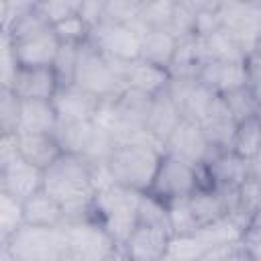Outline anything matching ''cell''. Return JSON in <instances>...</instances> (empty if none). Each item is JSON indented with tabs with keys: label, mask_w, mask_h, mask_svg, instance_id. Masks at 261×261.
Returning <instances> with one entry per match:
<instances>
[{
	"label": "cell",
	"mask_w": 261,
	"mask_h": 261,
	"mask_svg": "<svg viewBox=\"0 0 261 261\" xmlns=\"http://www.w3.org/2000/svg\"><path fill=\"white\" fill-rule=\"evenodd\" d=\"M45 190L63 206L65 220L90 216L96 184L92 163L75 153H61L45 169Z\"/></svg>",
	"instance_id": "obj_1"
},
{
	"label": "cell",
	"mask_w": 261,
	"mask_h": 261,
	"mask_svg": "<svg viewBox=\"0 0 261 261\" xmlns=\"http://www.w3.org/2000/svg\"><path fill=\"white\" fill-rule=\"evenodd\" d=\"M141 194L143 192H137V190L126 188L116 181L96 190L90 214L108 230V234L114 239V243L120 247V251L139 224Z\"/></svg>",
	"instance_id": "obj_2"
},
{
	"label": "cell",
	"mask_w": 261,
	"mask_h": 261,
	"mask_svg": "<svg viewBox=\"0 0 261 261\" xmlns=\"http://www.w3.org/2000/svg\"><path fill=\"white\" fill-rule=\"evenodd\" d=\"M0 261H69L63 226L24 222L4 245H0Z\"/></svg>",
	"instance_id": "obj_3"
},
{
	"label": "cell",
	"mask_w": 261,
	"mask_h": 261,
	"mask_svg": "<svg viewBox=\"0 0 261 261\" xmlns=\"http://www.w3.org/2000/svg\"><path fill=\"white\" fill-rule=\"evenodd\" d=\"M163 153L165 151L161 147L153 145L116 143L106 165L116 184H122L137 192H149Z\"/></svg>",
	"instance_id": "obj_4"
},
{
	"label": "cell",
	"mask_w": 261,
	"mask_h": 261,
	"mask_svg": "<svg viewBox=\"0 0 261 261\" xmlns=\"http://www.w3.org/2000/svg\"><path fill=\"white\" fill-rule=\"evenodd\" d=\"M61 226L69 247V261H106L122 257L120 247L92 214L69 218Z\"/></svg>",
	"instance_id": "obj_5"
},
{
	"label": "cell",
	"mask_w": 261,
	"mask_h": 261,
	"mask_svg": "<svg viewBox=\"0 0 261 261\" xmlns=\"http://www.w3.org/2000/svg\"><path fill=\"white\" fill-rule=\"evenodd\" d=\"M73 84H77L80 88L88 90L98 98L116 96L126 88L124 82L112 69L108 57L102 51H98L90 41H86L80 47Z\"/></svg>",
	"instance_id": "obj_6"
},
{
	"label": "cell",
	"mask_w": 261,
	"mask_h": 261,
	"mask_svg": "<svg viewBox=\"0 0 261 261\" xmlns=\"http://www.w3.org/2000/svg\"><path fill=\"white\" fill-rule=\"evenodd\" d=\"M198 167L186 159H179L175 155L163 153L159 167L155 171L153 184L149 188V194L161 198L163 202H171L177 198H188L200 188Z\"/></svg>",
	"instance_id": "obj_7"
},
{
	"label": "cell",
	"mask_w": 261,
	"mask_h": 261,
	"mask_svg": "<svg viewBox=\"0 0 261 261\" xmlns=\"http://www.w3.org/2000/svg\"><path fill=\"white\" fill-rule=\"evenodd\" d=\"M222 29H226L245 55L255 51L257 39L261 35V4L251 0H216Z\"/></svg>",
	"instance_id": "obj_8"
},
{
	"label": "cell",
	"mask_w": 261,
	"mask_h": 261,
	"mask_svg": "<svg viewBox=\"0 0 261 261\" xmlns=\"http://www.w3.org/2000/svg\"><path fill=\"white\" fill-rule=\"evenodd\" d=\"M88 41L108 57L139 59L141 55V35L130 24L112 18H106L94 27Z\"/></svg>",
	"instance_id": "obj_9"
},
{
	"label": "cell",
	"mask_w": 261,
	"mask_h": 261,
	"mask_svg": "<svg viewBox=\"0 0 261 261\" xmlns=\"http://www.w3.org/2000/svg\"><path fill=\"white\" fill-rule=\"evenodd\" d=\"M163 151L169 155H175L179 159H186L194 165H204L216 153L214 147L210 145V141L206 139L200 122H194L188 118H184L175 126V130L167 137Z\"/></svg>",
	"instance_id": "obj_10"
},
{
	"label": "cell",
	"mask_w": 261,
	"mask_h": 261,
	"mask_svg": "<svg viewBox=\"0 0 261 261\" xmlns=\"http://www.w3.org/2000/svg\"><path fill=\"white\" fill-rule=\"evenodd\" d=\"M165 90L177 104L181 116L194 122H200L204 118L212 98L216 96L198 77H169V84Z\"/></svg>",
	"instance_id": "obj_11"
},
{
	"label": "cell",
	"mask_w": 261,
	"mask_h": 261,
	"mask_svg": "<svg viewBox=\"0 0 261 261\" xmlns=\"http://www.w3.org/2000/svg\"><path fill=\"white\" fill-rule=\"evenodd\" d=\"M45 188V169L27 161L22 155L0 165V190L18 200H27Z\"/></svg>",
	"instance_id": "obj_12"
},
{
	"label": "cell",
	"mask_w": 261,
	"mask_h": 261,
	"mask_svg": "<svg viewBox=\"0 0 261 261\" xmlns=\"http://www.w3.org/2000/svg\"><path fill=\"white\" fill-rule=\"evenodd\" d=\"M237 118L232 116V112L228 110L224 98L220 94H216L204 114V118L200 120V126L206 135V139L210 141V145L214 147V151H228L232 149V141H234V133H237Z\"/></svg>",
	"instance_id": "obj_13"
},
{
	"label": "cell",
	"mask_w": 261,
	"mask_h": 261,
	"mask_svg": "<svg viewBox=\"0 0 261 261\" xmlns=\"http://www.w3.org/2000/svg\"><path fill=\"white\" fill-rule=\"evenodd\" d=\"M204 169L208 173L210 188H237L251 171H255L253 161L241 157L232 149L216 151L206 163Z\"/></svg>",
	"instance_id": "obj_14"
},
{
	"label": "cell",
	"mask_w": 261,
	"mask_h": 261,
	"mask_svg": "<svg viewBox=\"0 0 261 261\" xmlns=\"http://www.w3.org/2000/svg\"><path fill=\"white\" fill-rule=\"evenodd\" d=\"M57 88L59 82L51 65H41V67L20 65L10 84V90L20 100H51Z\"/></svg>",
	"instance_id": "obj_15"
},
{
	"label": "cell",
	"mask_w": 261,
	"mask_h": 261,
	"mask_svg": "<svg viewBox=\"0 0 261 261\" xmlns=\"http://www.w3.org/2000/svg\"><path fill=\"white\" fill-rule=\"evenodd\" d=\"M59 120H94L102 98L90 94L77 84L59 86L51 98Z\"/></svg>",
	"instance_id": "obj_16"
},
{
	"label": "cell",
	"mask_w": 261,
	"mask_h": 261,
	"mask_svg": "<svg viewBox=\"0 0 261 261\" xmlns=\"http://www.w3.org/2000/svg\"><path fill=\"white\" fill-rule=\"evenodd\" d=\"M14 47V53H16V59L20 65H29V67H41V65H51L59 47H61V41L51 27L27 37V39H20V41H14L12 43Z\"/></svg>",
	"instance_id": "obj_17"
},
{
	"label": "cell",
	"mask_w": 261,
	"mask_h": 261,
	"mask_svg": "<svg viewBox=\"0 0 261 261\" xmlns=\"http://www.w3.org/2000/svg\"><path fill=\"white\" fill-rule=\"evenodd\" d=\"M169 237L171 234L167 230L147 224H137V228L122 247V255L124 259H133V261H159L165 255Z\"/></svg>",
	"instance_id": "obj_18"
},
{
	"label": "cell",
	"mask_w": 261,
	"mask_h": 261,
	"mask_svg": "<svg viewBox=\"0 0 261 261\" xmlns=\"http://www.w3.org/2000/svg\"><path fill=\"white\" fill-rule=\"evenodd\" d=\"M245 61H206L198 73V80L202 84H206L214 94L222 96V94L247 84V63Z\"/></svg>",
	"instance_id": "obj_19"
},
{
	"label": "cell",
	"mask_w": 261,
	"mask_h": 261,
	"mask_svg": "<svg viewBox=\"0 0 261 261\" xmlns=\"http://www.w3.org/2000/svg\"><path fill=\"white\" fill-rule=\"evenodd\" d=\"M206 61L208 59H206L202 37L190 35V37L177 39L173 59L167 67L169 77H198V73Z\"/></svg>",
	"instance_id": "obj_20"
},
{
	"label": "cell",
	"mask_w": 261,
	"mask_h": 261,
	"mask_svg": "<svg viewBox=\"0 0 261 261\" xmlns=\"http://www.w3.org/2000/svg\"><path fill=\"white\" fill-rule=\"evenodd\" d=\"M122 80H124L126 88H135V90H141L149 96H155L167 88L169 71L165 67L153 65V63L139 57V59H130L126 63Z\"/></svg>",
	"instance_id": "obj_21"
},
{
	"label": "cell",
	"mask_w": 261,
	"mask_h": 261,
	"mask_svg": "<svg viewBox=\"0 0 261 261\" xmlns=\"http://www.w3.org/2000/svg\"><path fill=\"white\" fill-rule=\"evenodd\" d=\"M98 133V124L94 120H57L53 130L63 153H75L86 157Z\"/></svg>",
	"instance_id": "obj_22"
},
{
	"label": "cell",
	"mask_w": 261,
	"mask_h": 261,
	"mask_svg": "<svg viewBox=\"0 0 261 261\" xmlns=\"http://www.w3.org/2000/svg\"><path fill=\"white\" fill-rule=\"evenodd\" d=\"M184 120L177 104L173 102V98L167 94V90L159 92L153 96L151 102V110H149V118H147V128L153 137H157L163 145L167 141V137L175 130V126Z\"/></svg>",
	"instance_id": "obj_23"
},
{
	"label": "cell",
	"mask_w": 261,
	"mask_h": 261,
	"mask_svg": "<svg viewBox=\"0 0 261 261\" xmlns=\"http://www.w3.org/2000/svg\"><path fill=\"white\" fill-rule=\"evenodd\" d=\"M57 120L59 116L51 100H20L16 133H53Z\"/></svg>",
	"instance_id": "obj_24"
},
{
	"label": "cell",
	"mask_w": 261,
	"mask_h": 261,
	"mask_svg": "<svg viewBox=\"0 0 261 261\" xmlns=\"http://www.w3.org/2000/svg\"><path fill=\"white\" fill-rule=\"evenodd\" d=\"M18 149L27 161L41 169H47L63 153L53 133H18Z\"/></svg>",
	"instance_id": "obj_25"
},
{
	"label": "cell",
	"mask_w": 261,
	"mask_h": 261,
	"mask_svg": "<svg viewBox=\"0 0 261 261\" xmlns=\"http://www.w3.org/2000/svg\"><path fill=\"white\" fill-rule=\"evenodd\" d=\"M24 208V222L39 224V226H61L65 222L63 206L43 188L22 200Z\"/></svg>",
	"instance_id": "obj_26"
},
{
	"label": "cell",
	"mask_w": 261,
	"mask_h": 261,
	"mask_svg": "<svg viewBox=\"0 0 261 261\" xmlns=\"http://www.w3.org/2000/svg\"><path fill=\"white\" fill-rule=\"evenodd\" d=\"M177 47V39L165 31V29H149L141 35V59L159 65V67H169L173 53Z\"/></svg>",
	"instance_id": "obj_27"
},
{
	"label": "cell",
	"mask_w": 261,
	"mask_h": 261,
	"mask_svg": "<svg viewBox=\"0 0 261 261\" xmlns=\"http://www.w3.org/2000/svg\"><path fill=\"white\" fill-rule=\"evenodd\" d=\"M196 237L204 243V247L208 251V249H214V247H220V245L239 243V241H243L247 237V232L228 214H224V216H220V218H216V220L200 226L196 230Z\"/></svg>",
	"instance_id": "obj_28"
},
{
	"label": "cell",
	"mask_w": 261,
	"mask_h": 261,
	"mask_svg": "<svg viewBox=\"0 0 261 261\" xmlns=\"http://www.w3.org/2000/svg\"><path fill=\"white\" fill-rule=\"evenodd\" d=\"M190 206H192V212L196 216L198 228L226 214L224 198L214 188H198L190 196Z\"/></svg>",
	"instance_id": "obj_29"
},
{
	"label": "cell",
	"mask_w": 261,
	"mask_h": 261,
	"mask_svg": "<svg viewBox=\"0 0 261 261\" xmlns=\"http://www.w3.org/2000/svg\"><path fill=\"white\" fill-rule=\"evenodd\" d=\"M202 41H204V51L208 61H245L247 59L245 51L226 29H218L216 33L202 37Z\"/></svg>",
	"instance_id": "obj_30"
},
{
	"label": "cell",
	"mask_w": 261,
	"mask_h": 261,
	"mask_svg": "<svg viewBox=\"0 0 261 261\" xmlns=\"http://www.w3.org/2000/svg\"><path fill=\"white\" fill-rule=\"evenodd\" d=\"M175 2L177 0H143L139 18L133 29L139 35H143L149 29H167L169 18L175 8Z\"/></svg>",
	"instance_id": "obj_31"
},
{
	"label": "cell",
	"mask_w": 261,
	"mask_h": 261,
	"mask_svg": "<svg viewBox=\"0 0 261 261\" xmlns=\"http://www.w3.org/2000/svg\"><path fill=\"white\" fill-rule=\"evenodd\" d=\"M232 151L249 161H255L257 153L261 151V114L245 118L237 124Z\"/></svg>",
	"instance_id": "obj_32"
},
{
	"label": "cell",
	"mask_w": 261,
	"mask_h": 261,
	"mask_svg": "<svg viewBox=\"0 0 261 261\" xmlns=\"http://www.w3.org/2000/svg\"><path fill=\"white\" fill-rule=\"evenodd\" d=\"M232 210H241L253 220L261 214V173L257 169L237 186V206Z\"/></svg>",
	"instance_id": "obj_33"
},
{
	"label": "cell",
	"mask_w": 261,
	"mask_h": 261,
	"mask_svg": "<svg viewBox=\"0 0 261 261\" xmlns=\"http://www.w3.org/2000/svg\"><path fill=\"white\" fill-rule=\"evenodd\" d=\"M24 224L22 200L0 190V245H4Z\"/></svg>",
	"instance_id": "obj_34"
},
{
	"label": "cell",
	"mask_w": 261,
	"mask_h": 261,
	"mask_svg": "<svg viewBox=\"0 0 261 261\" xmlns=\"http://www.w3.org/2000/svg\"><path fill=\"white\" fill-rule=\"evenodd\" d=\"M204 253H206V247L196 237V232H190V234H171L163 259H173V261H202Z\"/></svg>",
	"instance_id": "obj_35"
},
{
	"label": "cell",
	"mask_w": 261,
	"mask_h": 261,
	"mask_svg": "<svg viewBox=\"0 0 261 261\" xmlns=\"http://www.w3.org/2000/svg\"><path fill=\"white\" fill-rule=\"evenodd\" d=\"M139 224H147V226H155V228H161V230H167L169 234L171 232V224H169V214H167V204L149 194V192H143L141 194V202H139Z\"/></svg>",
	"instance_id": "obj_36"
},
{
	"label": "cell",
	"mask_w": 261,
	"mask_h": 261,
	"mask_svg": "<svg viewBox=\"0 0 261 261\" xmlns=\"http://www.w3.org/2000/svg\"><path fill=\"white\" fill-rule=\"evenodd\" d=\"M228 110L232 112V116L237 118V122L245 120V118H251L255 114H261V108H259V102L255 98V94L251 92V88L245 84L241 88H234L226 94H222Z\"/></svg>",
	"instance_id": "obj_37"
},
{
	"label": "cell",
	"mask_w": 261,
	"mask_h": 261,
	"mask_svg": "<svg viewBox=\"0 0 261 261\" xmlns=\"http://www.w3.org/2000/svg\"><path fill=\"white\" fill-rule=\"evenodd\" d=\"M165 204H167V214H169V224H171L173 234H190L198 230V222L190 206V196L177 198Z\"/></svg>",
	"instance_id": "obj_38"
},
{
	"label": "cell",
	"mask_w": 261,
	"mask_h": 261,
	"mask_svg": "<svg viewBox=\"0 0 261 261\" xmlns=\"http://www.w3.org/2000/svg\"><path fill=\"white\" fill-rule=\"evenodd\" d=\"M80 47L82 45H71V43H61L51 67L57 75L59 86H67L73 84V75H75V65H77V55H80Z\"/></svg>",
	"instance_id": "obj_39"
},
{
	"label": "cell",
	"mask_w": 261,
	"mask_h": 261,
	"mask_svg": "<svg viewBox=\"0 0 261 261\" xmlns=\"http://www.w3.org/2000/svg\"><path fill=\"white\" fill-rule=\"evenodd\" d=\"M53 29L61 43L84 45L90 39V27L80 18V14H71V16H65V18L53 22Z\"/></svg>",
	"instance_id": "obj_40"
},
{
	"label": "cell",
	"mask_w": 261,
	"mask_h": 261,
	"mask_svg": "<svg viewBox=\"0 0 261 261\" xmlns=\"http://www.w3.org/2000/svg\"><path fill=\"white\" fill-rule=\"evenodd\" d=\"M20 114V98L10 90H0V133H16Z\"/></svg>",
	"instance_id": "obj_41"
},
{
	"label": "cell",
	"mask_w": 261,
	"mask_h": 261,
	"mask_svg": "<svg viewBox=\"0 0 261 261\" xmlns=\"http://www.w3.org/2000/svg\"><path fill=\"white\" fill-rule=\"evenodd\" d=\"M194 20H196V10L181 4L179 0L175 2V8H173V14L169 18V24L165 31H169L175 39H184V37H190L194 35Z\"/></svg>",
	"instance_id": "obj_42"
},
{
	"label": "cell",
	"mask_w": 261,
	"mask_h": 261,
	"mask_svg": "<svg viewBox=\"0 0 261 261\" xmlns=\"http://www.w3.org/2000/svg\"><path fill=\"white\" fill-rule=\"evenodd\" d=\"M218 29H222V20H220L216 0L212 4L196 10V20H194V35L196 37H208V35L216 33Z\"/></svg>",
	"instance_id": "obj_43"
},
{
	"label": "cell",
	"mask_w": 261,
	"mask_h": 261,
	"mask_svg": "<svg viewBox=\"0 0 261 261\" xmlns=\"http://www.w3.org/2000/svg\"><path fill=\"white\" fill-rule=\"evenodd\" d=\"M18 67H20V63L16 59L12 41L2 33V57H0V84H2V88H10Z\"/></svg>",
	"instance_id": "obj_44"
},
{
	"label": "cell",
	"mask_w": 261,
	"mask_h": 261,
	"mask_svg": "<svg viewBox=\"0 0 261 261\" xmlns=\"http://www.w3.org/2000/svg\"><path fill=\"white\" fill-rule=\"evenodd\" d=\"M37 4L53 24V22L65 18V16L77 14V8H80L82 0H39Z\"/></svg>",
	"instance_id": "obj_45"
},
{
	"label": "cell",
	"mask_w": 261,
	"mask_h": 261,
	"mask_svg": "<svg viewBox=\"0 0 261 261\" xmlns=\"http://www.w3.org/2000/svg\"><path fill=\"white\" fill-rule=\"evenodd\" d=\"M77 14L92 31L102 20H106V16H108V0H82V4L77 8Z\"/></svg>",
	"instance_id": "obj_46"
},
{
	"label": "cell",
	"mask_w": 261,
	"mask_h": 261,
	"mask_svg": "<svg viewBox=\"0 0 261 261\" xmlns=\"http://www.w3.org/2000/svg\"><path fill=\"white\" fill-rule=\"evenodd\" d=\"M245 63H247V86L255 94L259 108H261V55L251 53Z\"/></svg>",
	"instance_id": "obj_47"
},
{
	"label": "cell",
	"mask_w": 261,
	"mask_h": 261,
	"mask_svg": "<svg viewBox=\"0 0 261 261\" xmlns=\"http://www.w3.org/2000/svg\"><path fill=\"white\" fill-rule=\"evenodd\" d=\"M18 155V133H0V165L16 159Z\"/></svg>",
	"instance_id": "obj_48"
},
{
	"label": "cell",
	"mask_w": 261,
	"mask_h": 261,
	"mask_svg": "<svg viewBox=\"0 0 261 261\" xmlns=\"http://www.w3.org/2000/svg\"><path fill=\"white\" fill-rule=\"evenodd\" d=\"M245 251L249 259L261 261V232H249L245 237Z\"/></svg>",
	"instance_id": "obj_49"
},
{
	"label": "cell",
	"mask_w": 261,
	"mask_h": 261,
	"mask_svg": "<svg viewBox=\"0 0 261 261\" xmlns=\"http://www.w3.org/2000/svg\"><path fill=\"white\" fill-rule=\"evenodd\" d=\"M179 2L186 4V6H190V8H194V10H198V8H204V6L212 4L214 0H179Z\"/></svg>",
	"instance_id": "obj_50"
},
{
	"label": "cell",
	"mask_w": 261,
	"mask_h": 261,
	"mask_svg": "<svg viewBox=\"0 0 261 261\" xmlns=\"http://www.w3.org/2000/svg\"><path fill=\"white\" fill-rule=\"evenodd\" d=\"M253 165H255V169H259V171H261V151L257 153V157H255V161H253Z\"/></svg>",
	"instance_id": "obj_51"
},
{
	"label": "cell",
	"mask_w": 261,
	"mask_h": 261,
	"mask_svg": "<svg viewBox=\"0 0 261 261\" xmlns=\"http://www.w3.org/2000/svg\"><path fill=\"white\" fill-rule=\"evenodd\" d=\"M253 53H259L261 55V35H259V39H257V45H255V51Z\"/></svg>",
	"instance_id": "obj_52"
},
{
	"label": "cell",
	"mask_w": 261,
	"mask_h": 261,
	"mask_svg": "<svg viewBox=\"0 0 261 261\" xmlns=\"http://www.w3.org/2000/svg\"><path fill=\"white\" fill-rule=\"evenodd\" d=\"M251 2H259V4H261V0H251Z\"/></svg>",
	"instance_id": "obj_53"
},
{
	"label": "cell",
	"mask_w": 261,
	"mask_h": 261,
	"mask_svg": "<svg viewBox=\"0 0 261 261\" xmlns=\"http://www.w3.org/2000/svg\"><path fill=\"white\" fill-rule=\"evenodd\" d=\"M257 171H259V169H257ZM259 173H261V171H259Z\"/></svg>",
	"instance_id": "obj_54"
}]
</instances>
